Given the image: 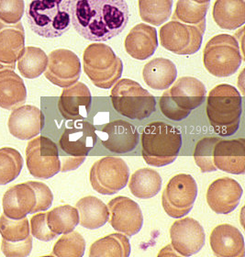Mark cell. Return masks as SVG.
<instances>
[{
	"label": "cell",
	"mask_w": 245,
	"mask_h": 257,
	"mask_svg": "<svg viewBox=\"0 0 245 257\" xmlns=\"http://www.w3.org/2000/svg\"><path fill=\"white\" fill-rule=\"evenodd\" d=\"M27 98V89L22 77L12 70L0 71V107L13 110Z\"/></svg>",
	"instance_id": "26"
},
{
	"label": "cell",
	"mask_w": 245,
	"mask_h": 257,
	"mask_svg": "<svg viewBox=\"0 0 245 257\" xmlns=\"http://www.w3.org/2000/svg\"><path fill=\"white\" fill-rule=\"evenodd\" d=\"M2 252L8 257H26L32 250V235L21 241H8L2 239Z\"/></svg>",
	"instance_id": "41"
},
{
	"label": "cell",
	"mask_w": 245,
	"mask_h": 257,
	"mask_svg": "<svg viewBox=\"0 0 245 257\" xmlns=\"http://www.w3.org/2000/svg\"><path fill=\"white\" fill-rule=\"evenodd\" d=\"M85 75L95 86L108 89L122 75L123 64L108 45L93 43L83 54Z\"/></svg>",
	"instance_id": "7"
},
{
	"label": "cell",
	"mask_w": 245,
	"mask_h": 257,
	"mask_svg": "<svg viewBox=\"0 0 245 257\" xmlns=\"http://www.w3.org/2000/svg\"><path fill=\"white\" fill-rule=\"evenodd\" d=\"M0 234L8 241H21L27 239L30 233V223L27 218L14 220L4 213L0 216Z\"/></svg>",
	"instance_id": "38"
},
{
	"label": "cell",
	"mask_w": 245,
	"mask_h": 257,
	"mask_svg": "<svg viewBox=\"0 0 245 257\" xmlns=\"http://www.w3.org/2000/svg\"><path fill=\"white\" fill-rule=\"evenodd\" d=\"M46 219L50 230L56 235H61L75 230L79 223V213L76 208L63 205L47 212Z\"/></svg>",
	"instance_id": "32"
},
{
	"label": "cell",
	"mask_w": 245,
	"mask_h": 257,
	"mask_svg": "<svg viewBox=\"0 0 245 257\" xmlns=\"http://www.w3.org/2000/svg\"><path fill=\"white\" fill-rule=\"evenodd\" d=\"M71 0H32L26 16L32 32L47 39L61 37L71 27Z\"/></svg>",
	"instance_id": "4"
},
{
	"label": "cell",
	"mask_w": 245,
	"mask_h": 257,
	"mask_svg": "<svg viewBox=\"0 0 245 257\" xmlns=\"http://www.w3.org/2000/svg\"><path fill=\"white\" fill-rule=\"evenodd\" d=\"M76 209L79 213V223L86 229L96 230L109 220L107 205L94 196L81 198L76 203Z\"/></svg>",
	"instance_id": "29"
},
{
	"label": "cell",
	"mask_w": 245,
	"mask_h": 257,
	"mask_svg": "<svg viewBox=\"0 0 245 257\" xmlns=\"http://www.w3.org/2000/svg\"><path fill=\"white\" fill-rule=\"evenodd\" d=\"M24 49L25 32L22 23L9 25L0 21V71H14Z\"/></svg>",
	"instance_id": "19"
},
{
	"label": "cell",
	"mask_w": 245,
	"mask_h": 257,
	"mask_svg": "<svg viewBox=\"0 0 245 257\" xmlns=\"http://www.w3.org/2000/svg\"><path fill=\"white\" fill-rule=\"evenodd\" d=\"M210 247L216 256H244V239L238 228L232 225H218L209 237Z\"/></svg>",
	"instance_id": "24"
},
{
	"label": "cell",
	"mask_w": 245,
	"mask_h": 257,
	"mask_svg": "<svg viewBox=\"0 0 245 257\" xmlns=\"http://www.w3.org/2000/svg\"><path fill=\"white\" fill-rule=\"evenodd\" d=\"M124 46L126 52L134 59H148L158 47L157 32L147 24H138L129 32Z\"/></svg>",
	"instance_id": "25"
},
{
	"label": "cell",
	"mask_w": 245,
	"mask_h": 257,
	"mask_svg": "<svg viewBox=\"0 0 245 257\" xmlns=\"http://www.w3.org/2000/svg\"><path fill=\"white\" fill-rule=\"evenodd\" d=\"M26 164L32 177L41 179L54 177L61 170L57 145L48 137L36 136L28 143Z\"/></svg>",
	"instance_id": "10"
},
{
	"label": "cell",
	"mask_w": 245,
	"mask_h": 257,
	"mask_svg": "<svg viewBox=\"0 0 245 257\" xmlns=\"http://www.w3.org/2000/svg\"><path fill=\"white\" fill-rule=\"evenodd\" d=\"M80 75V60L74 52L57 49L50 53L44 75L52 84L65 88L79 80Z\"/></svg>",
	"instance_id": "13"
},
{
	"label": "cell",
	"mask_w": 245,
	"mask_h": 257,
	"mask_svg": "<svg viewBox=\"0 0 245 257\" xmlns=\"http://www.w3.org/2000/svg\"><path fill=\"white\" fill-rule=\"evenodd\" d=\"M242 188L230 177L218 178L210 184L207 191L209 208L218 214H229L239 205Z\"/></svg>",
	"instance_id": "17"
},
{
	"label": "cell",
	"mask_w": 245,
	"mask_h": 257,
	"mask_svg": "<svg viewBox=\"0 0 245 257\" xmlns=\"http://www.w3.org/2000/svg\"><path fill=\"white\" fill-rule=\"evenodd\" d=\"M53 201L54 195L47 185L29 181L11 187L3 196L2 206L7 217L20 220L28 214L47 210Z\"/></svg>",
	"instance_id": "5"
},
{
	"label": "cell",
	"mask_w": 245,
	"mask_h": 257,
	"mask_svg": "<svg viewBox=\"0 0 245 257\" xmlns=\"http://www.w3.org/2000/svg\"><path fill=\"white\" fill-rule=\"evenodd\" d=\"M109 211V223L114 230L125 235L137 234L143 228L144 216L139 204L133 199L119 196L107 205Z\"/></svg>",
	"instance_id": "15"
},
{
	"label": "cell",
	"mask_w": 245,
	"mask_h": 257,
	"mask_svg": "<svg viewBox=\"0 0 245 257\" xmlns=\"http://www.w3.org/2000/svg\"><path fill=\"white\" fill-rule=\"evenodd\" d=\"M143 76L145 84L155 90H165L176 81L175 64L165 58H155L144 65Z\"/></svg>",
	"instance_id": "27"
},
{
	"label": "cell",
	"mask_w": 245,
	"mask_h": 257,
	"mask_svg": "<svg viewBox=\"0 0 245 257\" xmlns=\"http://www.w3.org/2000/svg\"><path fill=\"white\" fill-rule=\"evenodd\" d=\"M212 15L218 27L233 31L245 22V0H216Z\"/></svg>",
	"instance_id": "28"
},
{
	"label": "cell",
	"mask_w": 245,
	"mask_h": 257,
	"mask_svg": "<svg viewBox=\"0 0 245 257\" xmlns=\"http://www.w3.org/2000/svg\"><path fill=\"white\" fill-rule=\"evenodd\" d=\"M214 166L221 171L242 175L245 173V140H218L213 151Z\"/></svg>",
	"instance_id": "22"
},
{
	"label": "cell",
	"mask_w": 245,
	"mask_h": 257,
	"mask_svg": "<svg viewBox=\"0 0 245 257\" xmlns=\"http://www.w3.org/2000/svg\"><path fill=\"white\" fill-rule=\"evenodd\" d=\"M97 135L93 124L75 120L61 135L59 147L68 157H85L95 147Z\"/></svg>",
	"instance_id": "16"
},
{
	"label": "cell",
	"mask_w": 245,
	"mask_h": 257,
	"mask_svg": "<svg viewBox=\"0 0 245 257\" xmlns=\"http://www.w3.org/2000/svg\"><path fill=\"white\" fill-rule=\"evenodd\" d=\"M47 64L48 56L43 49L29 46L25 47L22 57L18 60V69L23 77L34 79L43 75Z\"/></svg>",
	"instance_id": "33"
},
{
	"label": "cell",
	"mask_w": 245,
	"mask_h": 257,
	"mask_svg": "<svg viewBox=\"0 0 245 257\" xmlns=\"http://www.w3.org/2000/svg\"><path fill=\"white\" fill-rule=\"evenodd\" d=\"M128 237L121 233H112L95 241L90 246V257H128L131 254Z\"/></svg>",
	"instance_id": "31"
},
{
	"label": "cell",
	"mask_w": 245,
	"mask_h": 257,
	"mask_svg": "<svg viewBox=\"0 0 245 257\" xmlns=\"http://www.w3.org/2000/svg\"><path fill=\"white\" fill-rule=\"evenodd\" d=\"M171 246L178 255L191 256L199 252L205 244V231L201 224L193 218H183L170 228Z\"/></svg>",
	"instance_id": "14"
},
{
	"label": "cell",
	"mask_w": 245,
	"mask_h": 257,
	"mask_svg": "<svg viewBox=\"0 0 245 257\" xmlns=\"http://www.w3.org/2000/svg\"><path fill=\"white\" fill-rule=\"evenodd\" d=\"M182 135L178 128L163 121L148 124L142 134V154L147 165H170L179 155Z\"/></svg>",
	"instance_id": "3"
},
{
	"label": "cell",
	"mask_w": 245,
	"mask_h": 257,
	"mask_svg": "<svg viewBox=\"0 0 245 257\" xmlns=\"http://www.w3.org/2000/svg\"><path fill=\"white\" fill-rule=\"evenodd\" d=\"M197 196L194 177L179 174L172 177L162 194V205L165 213L174 219H180L190 212Z\"/></svg>",
	"instance_id": "9"
},
{
	"label": "cell",
	"mask_w": 245,
	"mask_h": 257,
	"mask_svg": "<svg viewBox=\"0 0 245 257\" xmlns=\"http://www.w3.org/2000/svg\"><path fill=\"white\" fill-rule=\"evenodd\" d=\"M162 188V177L159 173L150 168H142L134 172L129 183V188L134 197L154 198Z\"/></svg>",
	"instance_id": "30"
},
{
	"label": "cell",
	"mask_w": 245,
	"mask_h": 257,
	"mask_svg": "<svg viewBox=\"0 0 245 257\" xmlns=\"http://www.w3.org/2000/svg\"><path fill=\"white\" fill-rule=\"evenodd\" d=\"M31 231L32 235L40 241H52L57 236L49 228L46 213L37 212V214L32 216L31 219Z\"/></svg>",
	"instance_id": "42"
},
{
	"label": "cell",
	"mask_w": 245,
	"mask_h": 257,
	"mask_svg": "<svg viewBox=\"0 0 245 257\" xmlns=\"http://www.w3.org/2000/svg\"><path fill=\"white\" fill-rule=\"evenodd\" d=\"M22 167L23 158L19 151L11 147L0 148V186L14 181Z\"/></svg>",
	"instance_id": "36"
},
{
	"label": "cell",
	"mask_w": 245,
	"mask_h": 257,
	"mask_svg": "<svg viewBox=\"0 0 245 257\" xmlns=\"http://www.w3.org/2000/svg\"><path fill=\"white\" fill-rule=\"evenodd\" d=\"M100 133L102 145L115 154L129 153L139 144L137 128L126 120L116 119L105 124Z\"/></svg>",
	"instance_id": "18"
},
{
	"label": "cell",
	"mask_w": 245,
	"mask_h": 257,
	"mask_svg": "<svg viewBox=\"0 0 245 257\" xmlns=\"http://www.w3.org/2000/svg\"><path fill=\"white\" fill-rule=\"evenodd\" d=\"M139 12L144 22L160 26L172 15L173 0H138Z\"/></svg>",
	"instance_id": "35"
},
{
	"label": "cell",
	"mask_w": 245,
	"mask_h": 257,
	"mask_svg": "<svg viewBox=\"0 0 245 257\" xmlns=\"http://www.w3.org/2000/svg\"><path fill=\"white\" fill-rule=\"evenodd\" d=\"M44 122L45 117L40 108L32 105H22L11 112L8 127L15 138L27 141L41 134Z\"/></svg>",
	"instance_id": "20"
},
{
	"label": "cell",
	"mask_w": 245,
	"mask_h": 257,
	"mask_svg": "<svg viewBox=\"0 0 245 257\" xmlns=\"http://www.w3.org/2000/svg\"><path fill=\"white\" fill-rule=\"evenodd\" d=\"M85 250V239L79 232L73 230L55 242L52 254L58 257H82Z\"/></svg>",
	"instance_id": "37"
},
{
	"label": "cell",
	"mask_w": 245,
	"mask_h": 257,
	"mask_svg": "<svg viewBox=\"0 0 245 257\" xmlns=\"http://www.w3.org/2000/svg\"><path fill=\"white\" fill-rule=\"evenodd\" d=\"M217 137H206L200 140L195 148L194 159L202 173L217 170L213 163V151L218 141Z\"/></svg>",
	"instance_id": "39"
},
{
	"label": "cell",
	"mask_w": 245,
	"mask_h": 257,
	"mask_svg": "<svg viewBox=\"0 0 245 257\" xmlns=\"http://www.w3.org/2000/svg\"><path fill=\"white\" fill-rule=\"evenodd\" d=\"M71 23L77 33L91 42H107L128 24L125 0H71Z\"/></svg>",
	"instance_id": "1"
},
{
	"label": "cell",
	"mask_w": 245,
	"mask_h": 257,
	"mask_svg": "<svg viewBox=\"0 0 245 257\" xmlns=\"http://www.w3.org/2000/svg\"><path fill=\"white\" fill-rule=\"evenodd\" d=\"M92 96L89 88L81 82L64 88L59 97V112L67 120H81L87 118Z\"/></svg>",
	"instance_id": "21"
},
{
	"label": "cell",
	"mask_w": 245,
	"mask_h": 257,
	"mask_svg": "<svg viewBox=\"0 0 245 257\" xmlns=\"http://www.w3.org/2000/svg\"><path fill=\"white\" fill-rule=\"evenodd\" d=\"M112 105L118 114L142 120L155 111V97L136 81L118 79L110 92Z\"/></svg>",
	"instance_id": "6"
},
{
	"label": "cell",
	"mask_w": 245,
	"mask_h": 257,
	"mask_svg": "<svg viewBox=\"0 0 245 257\" xmlns=\"http://www.w3.org/2000/svg\"><path fill=\"white\" fill-rule=\"evenodd\" d=\"M24 0H0V21L9 25L21 22L24 15Z\"/></svg>",
	"instance_id": "40"
},
{
	"label": "cell",
	"mask_w": 245,
	"mask_h": 257,
	"mask_svg": "<svg viewBox=\"0 0 245 257\" xmlns=\"http://www.w3.org/2000/svg\"><path fill=\"white\" fill-rule=\"evenodd\" d=\"M193 2H195V3H197V4H205V3H209L210 2V0H191Z\"/></svg>",
	"instance_id": "44"
},
{
	"label": "cell",
	"mask_w": 245,
	"mask_h": 257,
	"mask_svg": "<svg viewBox=\"0 0 245 257\" xmlns=\"http://www.w3.org/2000/svg\"><path fill=\"white\" fill-rule=\"evenodd\" d=\"M209 3L197 4L191 0H178L173 20L206 30V15Z\"/></svg>",
	"instance_id": "34"
},
{
	"label": "cell",
	"mask_w": 245,
	"mask_h": 257,
	"mask_svg": "<svg viewBox=\"0 0 245 257\" xmlns=\"http://www.w3.org/2000/svg\"><path fill=\"white\" fill-rule=\"evenodd\" d=\"M242 57L238 41L229 34H218L208 41L203 51V63L209 74L227 77L240 68Z\"/></svg>",
	"instance_id": "8"
},
{
	"label": "cell",
	"mask_w": 245,
	"mask_h": 257,
	"mask_svg": "<svg viewBox=\"0 0 245 257\" xmlns=\"http://www.w3.org/2000/svg\"><path fill=\"white\" fill-rule=\"evenodd\" d=\"M204 32L197 26L173 20L161 28V45L173 54H196L201 47Z\"/></svg>",
	"instance_id": "12"
},
{
	"label": "cell",
	"mask_w": 245,
	"mask_h": 257,
	"mask_svg": "<svg viewBox=\"0 0 245 257\" xmlns=\"http://www.w3.org/2000/svg\"><path fill=\"white\" fill-rule=\"evenodd\" d=\"M159 106H160L161 112L163 113V115L166 118L175 121H179L184 118H187L190 114V113L183 111L177 107L176 104L171 100L166 91L160 97Z\"/></svg>",
	"instance_id": "43"
},
{
	"label": "cell",
	"mask_w": 245,
	"mask_h": 257,
	"mask_svg": "<svg viewBox=\"0 0 245 257\" xmlns=\"http://www.w3.org/2000/svg\"><path fill=\"white\" fill-rule=\"evenodd\" d=\"M206 110L216 134L225 137L233 135L240 126L241 96L234 86L218 85L208 94Z\"/></svg>",
	"instance_id": "2"
},
{
	"label": "cell",
	"mask_w": 245,
	"mask_h": 257,
	"mask_svg": "<svg viewBox=\"0 0 245 257\" xmlns=\"http://www.w3.org/2000/svg\"><path fill=\"white\" fill-rule=\"evenodd\" d=\"M166 92L177 107L188 113L202 104L207 94L202 82L192 76L180 77Z\"/></svg>",
	"instance_id": "23"
},
{
	"label": "cell",
	"mask_w": 245,
	"mask_h": 257,
	"mask_svg": "<svg viewBox=\"0 0 245 257\" xmlns=\"http://www.w3.org/2000/svg\"><path fill=\"white\" fill-rule=\"evenodd\" d=\"M130 169L118 157L107 156L96 161L90 169L92 188L102 195H113L128 184Z\"/></svg>",
	"instance_id": "11"
}]
</instances>
